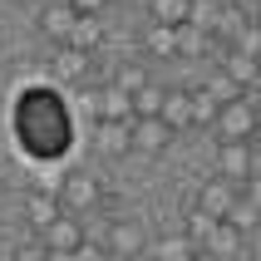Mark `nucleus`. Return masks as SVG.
Masks as SVG:
<instances>
[{"mask_svg": "<svg viewBox=\"0 0 261 261\" xmlns=\"http://www.w3.org/2000/svg\"><path fill=\"white\" fill-rule=\"evenodd\" d=\"M222 74H232V79H237L242 89H251V84H256V59L227 44V49H222Z\"/></svg>", "mask_w": 261, "mask_h": 261, "instance_id": "nucleus-14", "label": "nucleus"}, {"mask_svg": "<svg viewBox=\"0 0 261 261\" xmlns=\"http://www.w3.org/2000/svg\"><path fill=\"white\" fill-rule=\"evenodd\" d=\"M55 197H59V207H69V212H89V207L99 202V182L89 173H69V177L55 182Z\"/></svg>", "mask_w": 261, "mask_h": 261, "instance_id": "nucleus-4", "label": "nucleus"}, {"mask_svg": "<svg viewBox=\"0 0 261 261\" xmlns=\"http://www.w3.org/2000/svg\"><path fill=\"white\" fill-rule=\"evenodd\" d=\"M99 148L103 153H128V118H99Z\"/></svg>", "mask_w": 261, "mask_h": 261, "instance_id": "nucleus-16", "label": "nucleus"}, {"mask_svg": "<svg viewBox=\"0 0 261 261\" xmlns=\"http://www.w3.org/2000/svg\"><path fill=\"white\" fill-rule=\"evenodd\" d=\"M20 256H25V261H40V256H49V247H44V242H30V247H20Z\"/></svg>", "mask_w": 261, "mask_h": 261, "instance_id": "nucleus-32", "label": "nucleus"}, {"mask_svg": "<svg viewBox=\"0 0 261 261\" xmlns=\"http://www.w3.org/2000/svg\"><path fill=\"white\" fill-rule=\"evenodd\" d=\"M227 222H232L237 232H247V227H256V202H247V197H237V202L227 207Z\"/></svg>", "mask_w": 261, "mask_h": 261, "instance_id": "nucleus-26", "label": "nucleus"}, {"mask_svg": "<svg viewBox=\"0 0 261 261\" xmlns=\"http://www.w3.org/2000/svg\"><path fill=\"white\" fill-rule=\"evenodd\" d=\"M153 251H158L163 261H188V256H192V251H197V247H192L188 237H163V242H158V247H153Z\"/></svg>", "mask_w": 261, "mask_h": 261, "instance_id": "nucleus-25", "label": "nucleus"}, {"mask_svg": "<svg viewBox=\"0 0 261 261\" xmlns=\"http://www.w3.org/2000/svg\"><path fill=\"white\" fill-rule=\"evenodd\" d=\"M158 118H163L173 133H177V128H188V123H192V99H188V89H163Z\"/></svg>", "mask_w": 261, "mask_h": 261, "instance_id": "nucleus-9", "label": "nucleus"}, {"mask_svg": "<svg viewBox=\"0 0 261 261\" xmlns=\"http://www.w3.org/2000/svg\"><path fill=\"white\" fill-rule=\"evenodd\" d=\"M212 222H217V217H207L202 207H197V212L188 217V242H192V247H202V237L212 232Z\"/></svg>", "mask_w": 261, "mask_h": 261, "instance_id": "nucleus-27", "label": "nucleus"}, {"mask_svg": "<svg viewBox=\"0 0 261 261\" xmlns=\"http://www.w3.org/2000/svg\"><path fill=\"white\" fill-rule=\"evenodd\" d=\"M114 84H118V89H128V94H133L138 84H148V74H143V69H123V74L114 79Z\"/></svg>", "mask_w": 261, "mask_h": 261, "instance_id": "nucleus-29", "label": "nucleus"}, {"mask_svg": "<svg viewBox=\"0 0 261 261\" xmlns=\"http://www.w3.org/2000/svg\"><path fill=\"white\" fill-rule=\"evenodd\" d=\"M103 40V30H99V15H74V30H69V40L64 44H74V49H94V44Z\"/></svg>", "mask_w": 261, "mask_h": 261, "instance_id": "nucleus-17", "label": "nucleus"}, {"mask_svg": "<svg viewBox=\"0 0 261 261\" xmlns=\"http://www.w3.org/2000/svg\"><path fill=\"white\" fill-rule=\"evenodd\" d=\"M242 25H247V15L237 10V5H217V10H212V20H207V40L227 49V44L242 35Z\"/></svg>", "mask_w": 261, "mask_h": 261, "instance_id": "nucleus-8", "label": "nucleus"}, {"mask_svg": "<svg viewBox=\"0 0 261 261\" xmlns=\"http://www.w3.org/2000/svg\"><path fill=\"white\" fill-rule=\"evenodd\" d=\"M148 10H153V20H158V25H188L192 0H148Z\"/></svg>", "mask_w": 261, "mask_h": 261, "instance_id": "nucleus-19", "label": "nucleus"}, {"mask_svg": "<svg viewBox=\"0 0 261 261\" xmlns=\"http://www.w3.org/2000/svg\"><path fill=\"white\" fill-rule=\"evenodd\" d=\"M74 103H79L84 114H94V118H99V89H84V94H79Z\"/></svg>", "mask_w": 261, "mask_h": 261, "instance_id": "nucleus-30", "label": "nucleus"}, {"mask_svg": "<svg viewBox=\"0 0 261 261\" xmlns=\"http://www.w3.org/2000/svg\"><path fill=\"white\" fill-rule=\"evenodd\" d=\"M74 15H79V10H74L69 0H59V5H44V10H40V30H44L55 44H64V40H69V30H74Z\"/></svg>", "mask_w": 261, "mask_h": 261, "instance_id": "nucleus-10", "label": "nucleus"}, {"mask_svg": "<svg viewBox=\"0 0 261 261\" xmlns=\"http://www.w3.org/2000/svg\"><path fill=\"white\" fill-rule=\"evenodd\" d=\"M40 242L49 247V256H74V247L84 242V222L64 207L55 222H44V227H40Z\"/></svg>", "mask_w": 261, "mask_h": 261, "instance_id": "nucleus-2", "label": "nucleus"}, {"mask_svg": "<svg viewBox=\"0 0 261 261\" xmlns=\"http://www.w3.org/2000/svg\"><path fill=\"white\" fill-rule=\"evenodd\" d=\"M173 138V128L163 123L158 114L153 118H128V148H143V153H163Z\"/></svg>", "mask_w": 261, "mask_h": 261, "instance_id": "nucleus-7", "label": "nucleus"}, {"mask_svg": "<svg viewBox=\"0 0 261 261\" xmlns=\"http://www.w3.org/2000/svg\"><path fill=\"white\" fill-rule=\"evenodd\" d=\"M59 212H64V207H59V197L49 188H40V192H30L25 197V217L35 222V227H44V222H55Z\"/></svg>", "mask_w": 261, "mask_h": 261, "instance_id": "nucleus-15", "label": "nucleus"}, {"mask_svg": "<svg viewBox=\"0 0 261 261\" xmlns=\"http://www.w3.org/2000/svg\"><path fill=\"white\" fill-rule=\"evenodd\" d=\"M188 99H192V123H212L217 118V99L207 89H188Z\"/></svg>", "mask_w": 261, "mask_h": 261, "instance_id": "nucleus-24", "label": "nucleus"}, {"mask_svg": "<svg viewBox=\"0 0 261 261\" xmlns=\"http://www.w3.org/2000/svg\"><path fill=\"white\" fill-rule=\"evenodd\" d=\"M99 118H133V103H128V89H99Z\"/></svg>", "mask_w": 261, "mask_h": 261, "instance_id": "nucleus-18", "label": "nucleus"}, {"mask_svg": "<svg viewBox=\"0 0 261 261\" xmlns=\"http://www.w3.org/2000/svg\"><path fill=\"white\" fill-rule=\"evenodd\" d=\"M148 49H153V55H177V25H158V20H153Z\"/></svg>", "mask_w": 261, "mask_h": 261, "instance_id": "nucleus-22", "label": "nucleus"}, {"mask_svg": "<svg viewBox=\"0 0 261 261\" xmlns=\"http://www.w3.org/2000/svg\"><path fill=\"white\" fill-rule=\"evenodd\" d=\"M232 49H242V55L256 59V49H261V30H256V25H242V35L232 40Z\"/></svg>", "mask_w": 261, "mask_h": 261, "instance_id": "nucleus-28", "label": "nucleus"}, {"mask_svg": "<svg viewBox=\"0 0 261 261\" xmlns=\"http://www.w3.org/2000/svg\"><path fill=\"white\" fill-rule=\"evenodd\" d=\"M237 197H242V192H237V182H232V177H222V173L207 177L202 188H197V207H202L207 217H227V207H232Z\"/></svg>", "mask_w": 261, "mask_h": 261, "instance_id": "nucleus-6", "label": "nucleus"}, {"mask_svg": "<svg viewBox=\"0 0 261 261\" xmlns=\"http://www.w3.org/2000/svg\"><path fill=\"white\" fill-rule=\"evenodd\" d=\"M212 128H217L222 138H251V133H256V109L247 103V94H242V99L217 103V118H212Z\"/></svg>", "mask_w": 261, "mask_h": 261, "instance_id": "nucleus-3", "label": "nucleus"}, {"mask_svg": "<svg viewBox=\"0 0 261 261\" xmlns=\"http://www.w3.org/2000/svg\"><path fill=\"white\" fill-rule=\"evenodd\" d=\"M217 168H222V177H232V182H247L251 177V148H247V138H222L217 143Z\"/></svg>", "mask_w": 261, "mask_h": 261, "instance_id": "nucleus-5", "label": "nucleus"}, {"mask_svg": "<svg viewBox=\"0 0 261 261\" xmlns=\"http://www.w3.org/2000/svg\"><path fill=\"white\" fill-rule=\"evenodd\" d=\"M128 103H133V118H153V114H158V103H163V89L158 84H138L128 94Z\"/></svg>", "mask_w": 261, "mask_h": 261, "instance_id": "nucleus-20", "label": "nucleus"}, {"mask_svg": "<svg viewBox=\"0 0 261 261\" xmlns=\"http://www.w3.org/2000/svg\"><path fill=\"white\" fill-rule=\"evenodd\" d=\"M10 133L35 163H59L74 148V109L55 84H25L10 109Z\"/></svg>", "mask_w": 261, "mask_h": 261, "instance_id": "nucleus-1", "label": "nucleus"}, {"mask_svg": "<svg viewBox=\"0 0 261 261\" xmlns=\"http://www.w3.org/2000/svg\"><path fill=\"white\" fill-rule=\"evenodd\" d=\"M207 94H212V99H217V103H227V99H242V94H247V89H242V84H237V79H232V74H212V79H207Z\"/></svg>", "mask_w": 261, "mask_h": 261, "instance_id": "nucleus-21", "label": "nucleus"}, {"mask_svg": "<svg viewBox=\"0 0 261 261\" xmlns=\"http://www.w3.org/2000/svg\"><path fill=\"white\" fill-rule=\"evenodd\" d=\"M148 242H143V227L138 222H114L109 227V251H118V256H138Z\"/></svg>", "mask_w": 261, "mask_h": 261, "instance_id": "nucleus-13", "label": "nucleus"}, {"mask_svg": "<svg viewBox=\"0 0 261 261\" xmlns=\"http://www.w3.org/2000/svg\"><path fill=\"white\" fill-rule=\"evenodd\" d=\"M69 5H74V10H79V15H99L103 5H109V0H69Z\"/></svg>", "mask_w": 261, "mask_h": 261, "instance_id": "nucleus-31", "label": "nucleus"}, {"mask_svg": "<svg viewBox=\"0 0 261 261\" xmlns=\"http://www.w3.org/2000/svg\"><path fill=\"white\" fill-rule=\"evenodd\" d=\"M207 30H197V25H177V55H202L207 49Z\"/></svg>", "mask_w": 261, "mask_h": 261, "instance_id": "nucleus-23", "label": "nucleus"}, {"mask_svg": "<svg viewBox=\"0 0 261 261\" xmlns=\"http://www.w3.org/2000/svg\"><path fill=\"white\" fill-rule=\"evenodd\" d=\"M49 74H55V79H64V84H79V79H84V49L59 44L55 59H49Z\"/></svg>", "mask_w": 261, "mask_h": 261, "instance_id": "nucleus-12", "label": "nucleus"}, {"mask_svg": "<svg viewBox=\"0 0 261 261\" xmlns=\"http://www.w3.org/2000/svg\"><path fill=\"white\" fill-rule=\"evenodd\" d=\"M202 247L212 251V256H237V251H242V232H237L227 217H217V222H212V232L202 237Z\"/></svg>", "mask_w": 261, "mask_h": 261, "instance_id": "nucleus-11", "label": "nucleus"}]
</instances>
